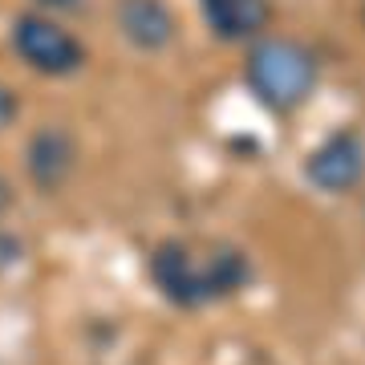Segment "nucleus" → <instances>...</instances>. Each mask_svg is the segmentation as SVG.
<instances>
[{"instance_id":"nucleus-1","label":"nucleus","mask_w":365,"mask_h":365,"mask_svg":"<svg viewBox=\"0 0 365 365\" xmlns=\"http://www.w3.org/2000/svg\"><path fill=\"white\" fill-rule=\"evenodd\" d=\"M150 276H155V284L163 288L167 300L191 309V304H207V300L235 292L248 280V260H244V252L227 248V244L199 252L191 244L170 240V244H163L155 252Z\"/></svg>"},{"instance_id":"nucleus-2","label":"nucleus","mask_w":365,"mask_h":365,"mask_svg":"<svg viewBox=\"0 0 365 365\" xmlns=\"http://www.w3.org/2000/svg\"><path fill=\"white\" fill-rule=\"evenodd\" d=\"M321 66L309 45L292 37H256L244 57V81L256 93V102L272 114H292L313 98Z\"/></svg>"},{"instance_id":"nucleus-3","label":"nucleus","mask_w":365,"mask_h":365,"mask_svg":"<svg viewBox=\"0 0 365 365\" xmlns=\"http://www.w3.org/2000/svg\"><path fill=\"white\" fill-rule=\"evenodd\" d=\"M13 49L21 53L25 66H33L37 73H49V78H66V73L81 69V61H86V45L69 29H61L57 21H49L41 13L16 16Z\"/></svg>"},{"instance_id":"nucleus-4","label":"nucleus","mask_w":365,"mask_h":365,"mask_svg":"<svg viewBox=\"0 0 365 365\" xmlns=\"http://www.w3.org/2000/svg\"><path fill=\"white\" fill-rule=\"evenodd\" d=\"M361 158H365L361 134H357V126H345V130L329 134L325 143L304 158V179L325 195H349L361 182Z\"/></svg>"},{"instance_id":"nucleus-5","label":"nucleus","mask_w":365,"mask_h":365,"mask_svg":"<svg viewBox=\"0 0 365 365\" xmlns=\"http://www.w3.org/2000/svg\"><path fill=\"white\" fill-rule=\"evenodd\" d=\"M114 21L134 49H167L175 41V13L163 0H118Z\"/></svg>"},{"instance_id":"nucleus-6","label":"nucleus","mask_w":365,"mask_h":365,"mask_svg":"<svg viewBox=\"0 0 365 365\" xmlns=\"http://www.w3.org/2000/svg\"><path fill=\"white\" fill-rule=\"evenodd\" d=\"M203 9V21L220 41H248L260 37L264 25H268V0H199Z\"/></svg>"},{"instance_id":"nucleus-7","label":"nucleus","mask_w":365,"mask_h":365,"mask_svg":"<svg viewBox=\"0 0 365 365\" xmlns=\"http://www.w3.org/2000/svg\"><path fill=\"white\" fill-rule=\"evenodd\" d=\"M73 170V138L57 126H45V130L33 134L29 143V175L41 191H57L61 182L69 179Z\"/></svg>"},{"instance_id":"nucleus-8","label":"nucleus","mask_w":365,"mask_h":365,"mask_svg":"<svg viewBox=\"0 0 365 365\" xmlns=\"http://www.w3.org/2000/svg\"><path fill=\"white\" fill-rule=\"evenodd\" d=\"M16 110H21V102H16V93L9 90V86H0V130L9 126L16 118Z\"/></svg>"},{"instance_id":"nucleus-9","label":"nucleus","mask_w":365,"mask_h":365,"mask_svg":"<svg viewBox=\"0 0 365 365\" xmlns=\"http://www.w3.org/2000/svg\"><path fill=\"white\" fill-rule=\"evenodd\" d=\"M33 4H37V9H61V13H66V9H78L81 0H33Z\"/></svg>"},{"instance_id":"nucleus-10","label":"nucleus","mask_w":365,"mask_h":365,"mask_svg":"<svg viewBox=\"0 0 365 365\" xmlns=\"http://www.w3.org/2000/svg\"><path fill=\"white\" fill-rule=\"evenodd\" d=\"M13 256H16V244H13V240H9L4 232H0V264H9Z\"/></svg>"}]
</instances>
